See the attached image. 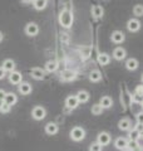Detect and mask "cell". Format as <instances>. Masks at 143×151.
Here are the masks:
<instances>
[{
    "mask_svg": "<svg viewBox=\"0 0 143 151\" xmlns=\"http://www.w3.org/2000/svg\"><path fill=\"white\" fill-rule=\"evenodd\" d=\"M59 23H60V25L64 28L72 27V23H73V15H72V13L69 10H66V9L61 12L59 15Z\"/></svg>",
    "mask_w": 143,
    "mask_h": 151,
    "instance_id": "1",
    "label": "cell"
},
{
    "mask_svg": "<svg viewBox=\"0 0 143 151\" xmlns=\"http://www.w3.org/2000/svg\"><path fill=\"white\" fill-rule=\"evenodd\" d=\"M84 136H85V132H84V130L82 129V127H74V129L70 131V137L74 141L83 140Z\"/></svg>",
    "mask_w": 143,
    "mask_h": 151,
    "instance_id": "2",
    "label": "cell"
},
{
    "mask_svg": "<svg viewBox=\"0 0 143 151\" xmlns=\"http://www.w3.org/2000/svg\"><path fill=\"white\" fill-rule=\"evenodd\" d=\"M31 116H33V119L34 120H43L45 117V110L43 107L40 106H36L33 108V112H31Z\"/></svg>",
    "mask_w": 143,
    "mask_h": 151,
    "instance_id": "3",
    "label": "cell"
},
{
    "mask_svg": "<svg viewBox=\"0 0 143 151\" xmlns=\"http://www.w3.org/2000/svg\"><path fill=\"white\" fill-rule=\"evenodd\" d=\"M25 33L30 37H34L39 33V28H38V25L35 23H29V24L25 27Z\"/></svg>",
    "mask_w": 143,
    "mask_h": 151,
    "instance_id": "4",
    "label": "cell"
},
{
    "mask_svg": "<svg viewBox=\"0 0 143 151\" xmlns=\"http://www.w3.org/2000/svg\"><path fill=\"white\" fill-rule=\"evenodd\" d=\"M21 78H23L21 73L16 72V70L10 72V76H9V81H10V83H13V84H20L21 83Z\"/></svg>",
    "mask_w": 143,
    "mask_h": 151,
    "instance_id": "5",
    "label": "cell"
},
{
    "mask_svg": "<svg viewBox=\"0 0 143 151\" xmlns=\"http://www.w3.org/2000/svg\"><path fill=\"white\" fill-rule=\"evenodd\" d=\"M75 77H77V73L72 69H65L61 72V79L63 81H73V79H75Z\"/></svg>",
    "mask_w": 143,
    "mask_h": 151,
    "instance_id": "6",
    "label": "cell"
},
{
    "mask_svg": "<svg viewBox=\"0 0 143 151\" xmlns=\"http://www.w3.org/2000/svg\"><path fill=\"white\" fill-rule=\"evenodd\" d=\"M65 105H66L68 108H70V110L77 108L78 105H79V101H78L77 96H69L68 98H66V101H65Z\"/></svg>",
    "mask_w": 143,
    "mask_h": 151,
    "instance_id": "7",
    "label": "cell"
},
{
    "mask_svg": "<svg viewBox=\"0 0 143 151\" xmlns=\"http://www.w3.org/2000/svg\"><path fill=\"white\" fill-rule=\"evenodd\" d=\"M127 28L129 32H137V30H139V28H141V23L138 22L137 19H131L127 24Z\"/></svg>",
    "mask_w": 143,
    "mask_h": 151,
    "instance_id": "8",
    "label": "cell"
},
{
    "mask_svg": "<svg viewBox=\"0 0 143 151\" xmlns=\"http://www.w3.org/2000/svg\"><path fill=\"white\" fill-rule=\"evenodd\" d=\"M98 142L101 144L102 146L108 145L109 142H111V136H109V134H107V132H102V134H99L98 135Z\"/></svg>",
    "mask_w": 143,
    "mask_h": 151,
    "instance_id": "9",
    "label": "cell"
},
{
    "mask_svg": "<svg viewBox=\"0 0 143 151\" xmlns=\"http://www.w3.org/2000/svg\"><path fill=\"white\" fill-rule=\"evenodd\" d=\"M16 101H18V98H16V96L14 93H6L5 94V98H4V102L6 103V105H9V106H14L16 103Z\"/></svg>",
    "mask_w": 143,
    "mask_h": 151,
    "instance_id": "10",
    "label": "cell"
},
{
    "mask_svg": "<svg viewBox=\"0 0 143 151\" xmlns=\"http://www.w3.org/2000/svg\"><path fill=\"white\" fill-rule=\"evenodd\" d=\"M113 57L116 58L117 60H122V59H124L126 58V50L123 49V48H116L114 49V52H113Z\"/></svg>",
    "mask_w": 143,
    "mask_h": 151,
    "instance_id": "11",
    "label": "cell"
},
{
    "mask_svg": "<svg viewBox=\"0 0 143 151\" xmlns=\"http://www.w3.org/2000/svg\"><path fill=\"white\" fill-rule=\"evenodd\" d=\"M30 74L33 78L35 79H43L44 78V70H43L41 68H33L30 70Z\"/></svg>",
    "mask_w": 143,
    "mask_h": 151,
    "instance_id": "12",
    "label": "cell"
},
{
    "mask_svg": "<svg viewBox=\"0 0 143 151\" xmlns=\"http://www.w3.org/2000/svg\"><path fill=\"white\" fill-rule=\"evenodd\" d=\"M3 68L5 69V72H13L14 68H15V63L11 59H5L3 63Z\"/></svg>",
    "mask_w": 143,
    "mask_h": 151,
    "instance_id": "13",
    "label": "cell"
},
{
    "mask_svg": "<svg viewBox=\"0 0 143 151\" xmlns=\"http://www.w3.org/2000/svg\"><path fill=\"white\" fill-rule=\"evenodd\" d=\"M45 132L48 135H55L56 132H58V126H56V124L49 122V124L45 126Z\"/></svg>",
    "mask_w": 143,
    "mask_h": 151,
    "instance_id": "14",
    "label": "cell"
},
{
    "mask_svg": "<svg viewBox=\"0 0 143 151\" xmlns=\"http://www.w3.org/2000/svg\"><path fill=\"white\" fill-rule=\"evenodd\" d=\"M127 145H128V141L126 139H123V137H119L116 140V142H114V146H116L117 149L119 150H124L127 149Z\"/></svg>",
    "mask_w": 143,
    "mask_h": 151,
    "instance_id": "15",
    "label": "cell"
},
{
    "mask_svg": "<svg viewBox=\"0 0 143 151\" xmlns=\"http://www.w3.org/2000/svg\"><path fill=\"white\" fill-rule=\"evenodd\" d=\"M99 105H101L103 108H109V107H112L113 101H112V98H111V97L104 96V97L101 98V102H99Z\"/></svg>",
    "mask_w": 143,
    "mask_h": 151,
    "instance_id": "16",
    "label": "cell"
},
{
    "mask_svg": "<svg viewBox=\"0 0 143 151\" xmlns=\"http://www.w3.org/2000/svg\"><path fill=\"white\" fill-rule=\"evenodd\" d=\"M112 40L114 42V43H122L123 40H124V34H123L122 32H114L113 34H112Z\"/></svg>",
    "mask_w": 143,
    "mask_h": 151,
    "instance_id": "17",
    "label": "cell"
},
{
    "mask_svg": "<svg viewBox=\"0 0 143 151\" xmlns=\"http://www.w3.org/2000/svg\"><path fill=\"white\" fill-rule=\"evenodd\" d=\"M19 92L26 96V94L31 93V86L29 83H20V86H19Z\"/></svg>",
    "mask_w": 143,
    "mask_h": 151,
    "instance_id": "18",
    "label": "cell"
},
{
    "mask_svg": "<svg viewBox=\"0 0 143 151\" xmlns=\"http://www.w3.org/2000/svg\"><path fill=\"white\" fill-rule=\"evenodd\" d=\"M126 67L127 69H129V70H134L138 68V60L134 59V58H131V59H128L127 60V63H126Z\"/></svg>",
    "mask_w": 143,
    "mask_h": 151,
    "instance_id": "19",
    "label": "cell"
},
{
    "mask_svg": "<svg viewBox=\"0 0 143 151\" xmlns=\"http://www.w3.org/2000/svg\"><path fill=\"white\" fill-rule=\"evenodd\" d=\"M101 78H102V74H101V72H99V70H97V69L92 70V72H90V74H89V79H90L92 82H98V81H101Z\"/></svg>",
    "mask_w": 143,
    "mask_h": 151,
    "instance_id": "20",
    "label": "cell"
},
{
    "mask_svg": "<svg viewBox=\"0 0 143 151\" xmlns=\"http://www.w3.org/2000/svg\"><path fill=\"white\" fill-rule=\"evenodd\" d=\"M77 98H78L79 102L84 103V102H87L89 100V93L87 91H79L78 94H77Z\"/></svg>",
    "mask_w": 143,
    "mask_h": 151,
    "instance_id": "21",
    "label": "cell"
},
{
    "mask_svg": "<svg viewBox=\"0 0 143 151\" xmlns=\"http://www.w3.org/2000/svg\"><path fill=\"white\" fill-rule=\"evenodd\" d=\"M119 129L123 130V131H126V130H129V127H131V121L128 120V119H122L121 121H119Z\"/></svg>",
    "mask_w": 143,
    "mask_h": 151,
    "instance_id": "22",
    "label": "cell"
},
{
    "mask_svg": "<svg viewBox=\"0 0 143 151\" xmlns=\"http://www.w3.org/2000/svg\"><path fill=\"white\" fill-rule=\"evenodd\" d=\"M33 4H34V8L36 10H43L46 6V0H34Z\"/></svg>",
    "mask_w": 143,
    "mask_h": 151,
    "instance_id": "23",
    "label": "cell"
},
{
    "mask_svg": "<svg viewBox=\"0 0 143 151\" xmlns=\"http://www.w3.org/2000/svg\"><path fill=\"white\" fill-rule=\"evenodd\" d=\"M92 14H93L95 18L103 17V8L99 6V5H94V6L92 8Z\"/></svg>",
    "mask_w": 143,
    "mask_h": 151,
    "instance_id": "24",
    "label": "cell"
},
{
    "mask_svg": "<svg viewBox=\"0 0 143 151\" xmlns=\"http://www.w3.org/2000/svg\"><path fill=\"white\" fill-rule=\"evenodd\" d=\"M98 63L102 64V65H106L109 63V55L106 53H101L98 55Z\"/></svg>",
    "mask_w": 143,
    "mask_h": 151,
    "instance_id": "25",
    "label": "cell"
},
{
    "mask_svg": "<svg viewBox=\"0 0 143 151\" xmlns=\"http://www.w3.org/2000/svg\"><path fill=\"white\" fill-rule=\"evenodd\" d=\"M56 68H58V63H56L55 60H49L45 65V69L48 70V72H54Z\"/></svg>",
    "mask_w": 143,
    "mask_h": 151,
    "instance_id": "26",
    "label": "cell"
},
{
    "mask_svg": "<svg viewBox=\"0 0 143 151\" xmlns=\"http://www.w3.org/2000/svg\"><path fill=\"white\" fill-rule=\"evenodd\" d=\"M102 111H103V107L101 105H94V106H92V113H93V115L98 116V115H101V113H102Z\"/></svg>",
    "mask_w": 143,
    "mask_h": 151,
    "instance_id": "27",
    "label": "cell"
},
{
    "mask_svg": "<svg viewBox=\"0 0 143 151\" xmlns=\"http://www.w3.org/2000/svg\"><path fill=\"white\" fill-rule=\"evenodd\" d=\"M129 137H131V140H138V139H139L141 137V132L139 131H138V130H132L131 132H129Z\"/></svg>",
    "mask_w": 143,
    "mask_h": 151,
    "instance_id": "28",
    "label": "cell"
},
{
    "mask_svg": "<svg viewBox=\"0 0 143 151\" xmlns=\"http://www.w3.org/2000/svg\"><path fill=\"white\" fill-rule=\"evenodd\" d=\"M133 13H134V15H138V17L143 15V6L142 5H136L134 9H133Z\"/></svg>",
    "mask_w": 143,
    "mask_h": 151,
    "instance_id": "29",
    "label": "cell"
},
{
    "mask_svg": "<svg viewBox=\"0 0 143 151\" xmlns=\"http://www.w3.org/2000/svg\"><path fill=\"white\" fill-rule=\"evenodd\" d=\"M127 147L129 149V150H136V149H138V142H137L136 140H131L129 142H128Z\"/></svg>",
    "mask_w": 143,
    "mask_h": 151,
    "instance_id": "30",
    "label": "cell"
},
{
    "mask_svg": "<svg viewBox=\"0 0 143 151\" xmlns=\"http://www.w3.org/2000/svg\"><path fill=\"white\" fill-rule=\"evenodd\" d=\"M90 151H102V145L99 142H95V144H92L89 147Z\"/></svg>",
    "mask_w": 143,
    "mask_h": 151,
    "instance_id": "31",
    "label": "cell"
},
{
    "mask_svg": "<svg viewBox=\"0 0 143 151\" xmlns=\"http://www.w3.org/2000/svg\"><path fill=\"white\" fill-rule=\"evenodd\" d=\"M89 54H90V48H89V47L82 49V55H83V58H88Z\"/></svg>",
    "mask_w": 143,
    "mask_h": 151,
    "instance_id": "32",
    "label": "cell"
},
{
    "mask_svg": "<svg viewBox=\"0 0 143 151\" xmlns=\"http://www.w3.org/2000/svg\"><path fill=\"white\" fill-rule=\"evenodd\" d=\"M10 107L11 106H9V105H6V103L4 102L1 105V107H0V111H1V112H9V111H10Z\"/></svg>",
    "mask_w": 143,
    "mask_h": 151,
    "instance_id": "33",
    "label": "cell"
},
{
    "mask_svg": "<svg viewBox=\"0 0 143 151\" xmlns=\"http://www.w3.org/2000/svg\"><path fill=\"white\" fill-rule=\"evenodd\" d=\"M136 94H137V96H143V86H137Z\"/></svg>",
    "mask_w": 143,
    "mask_h": 151,
    "instance_id": "34",
    "label": "cell"
},
{
    "mask_svg": "<svg viewBox=\"0 0 143 151\" xmlns=\"http://www.w3.org/2000/svg\"><path fill=\"white\" fill-rule=\"evenodd\" d=\"M137 121H138V124L143 125V112H141V113H138L137 115Z\"/></svg>",
    "mask_w": 143,
    "mask_h": 151,
    "instance_id": "35",
    "label": "cell"
},
{
    "mask_svg": "<svg viewBox=\"0 0 143 151\" xmlns=\"http://www.w3.org/2000/svg\"><path fill=\"white\" fill-rule=\"evenodd\" d=\"M4 77H5V69L3 67H0V79H3Z\"/></svg>",
    "mask_w": 143,
    "mask_h": 151,
    "instance_id": "36",
    "label": "cell"
},
{
    "mask_svg": "<svg viewBox=\"0 0 143 151\" xmlns=\"http://www.w3.org/2000/svg\"><path fill=\"white\" fill-rule=\"evenodd\" d=\"M5 91H4V89H0V100L1 101H4V98H5Z\"/></svg>",
    "mask_w": 143,
    "mask_h": 151,
    "instance_id": "37",
    "label": "cell"
},
{
    "mask_svg": "<svg viewBox=\"0 0 143 151\" xmlns=\"http://www.w3.org/2000/svg\"><path fill=\"white\" fill-rule=\"evenodd\" d=\"M136 130H138L139 132H143V125L142 124H138L137 127H136Z\"/></svg>",
    "mask_w": 143,
    "mask_h": 151,
    "instance_id": "38",
    "label": "cell"
},
{
    "mask_svg": "<svg viewBox=\"0 0 143 151\" xmlns=\"http://www.w3.org/2000/svg\"><path fill=\"white\" fill-rule=\"evenodd\" d=\"M23 1H25V3H31V1H34V0H23Z\"/></svg>",
    "mask_w": 143,
    "mask_h": 151,
    "instance_id": "39",
    "label": "cell"
},
{
    "mask_svg": "<svg viewBox=\"0 0 143 151\" xmlns=\"http://www.w3.org/2000/svg\"><path fill=\"white\" fill-rule=\"evenodd\" d=\"M1 40H3V34L0 33V42H1Z\"/></svg>",
    "mask_w": 143,
    "mask_h": 151,
    "instance_id": "40",
    "label": "cell"
},
{
    "mask_svg": "<svg viewBox=\"0 0 143 151\" xmlns=\"http://www.w3.org/2000/svg\"><path fill=\"white\" fill-rule=\"evenodd\" d=\"M3 103H4V101H1V100H0V107H1V105H3Z\"/></svg>",
    "mask_w": 143,
    "mask_h": 151,
    "instance_id": "41",
    "label": "cell"
},
{
    "mask_svg": "<svg viewBox=\"0 0 143 151\" xmlns=\"http://www.w3.org/2000/svg\"><path fill=\"white\" fill-rule=\"evenodd\" d=\"M122 151H131V150H129V149H128V150H127V149H124V150H122Z\"/></svg>",
    "mask_w": 143,
    "mask_h": 151,
    "instance_id": "42",
    "label": "cell"
},
{
    "mask_svg": "<svg viewBox=\"0 0 143 151\" xmlns=\"http://www.w3.org/2000/svg\"><path fill=\"white\" fill-rule=\"evenodd\" d=\"M133 151H141L139 149H136V150H133Z\"/></svg>",
    "mask_w": 143,
    "mask_h": 151,
    "instance_id": "43",
    "label": "cell"
},
{
    "mask_svg": "<svg viewBox=\"0 0 143 151\" xmlns=\"http://www.w3.org/2000/svg\"><path fill=\"white\" fill-rule=\"evenodd\" d=\"M141 105H142V108H143V100H142V102H141Z\"/></svg>",
    "mask_w": 143,
    "mask_h": 151,
    "instance_id": "44",
    "label": "cell"
},
{
    "mask_svg": "<svg viewBox=\"0 0 143 151\" xmlns=\"http://www.w3.org/2000/svg\"><path fill=\"white\" fill-rule=\"evenodd\" d=\"M141 136H142V137H143V132H141Z\"/></svg>",
    "mask_w": 143,
    "mask_h": 151,
    "instance_id": "45",
    "label": "cell"
}]
</instances>
